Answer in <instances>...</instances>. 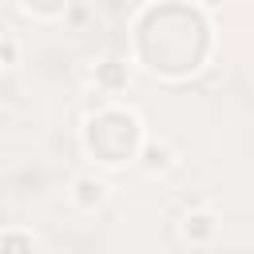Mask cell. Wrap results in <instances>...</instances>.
<instances>
[{"label":"cell","mask_w":254,"mask_h":254,"mask_svg":"<svg viewBox=\"0 0 254 254\" xmlns=\"http://www.w3.org/2000/svg\"><path fill=\"white\" fill-rule=\"evenodd\" d=\"M75 190H79V202H83V206H91V202L103 198V183H95V179H79Z\"/></svg>","instance_id":"6da1fadb"},{"label":"cell","mask_w":254,"mask_h":254,"mask_svg":"<svg viewBox=\"0 0 254 254\" xmlns=\"http://www.w3.org/2000/svg\"><path fill=\"white\" fill-rule=\"evenodd\" d=\"M210 222H214L210 214H190V218H187V238H190V234H194V238H206V234L214 230Z\"/></svg>","instance_id":"7a4b0ae2"},{"label":"cell","mask_w":254,"mask_h":254,"mask_svg":"<svg viewBox=\"0 0 254 254\" xmlns=\"http://www.w3.org/2000/svg\"><path fill=\"white\" fill-rule=\"evenodd\" d=\"M147 163H151V167H163V163H167V151H163V147H151V151H147Z\"/></svg>","instance_id":"3957f363"}]
</instances>
